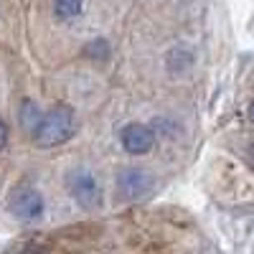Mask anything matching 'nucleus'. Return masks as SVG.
Here are the masks:
<instances>
[{"label": "nucleus", "instance_id": "20e7f679", "mask_svg": "<svg viewBox=\"0 0 254 254\" xmlns=\"http://www.w3.org/2000/svg\"><path fill=\"white\" fill-rule=\"evenodd\" d=\"M117 188L125 198H140L147 190L153 188V178L145 171H135V168H127L117 176Z\"/></svg>", "mask_w": 254, "mask_h": 254}, {"label": "nucleus", "instance_id": "9d476101", "mask_svg": "<svg viewBox=\"0 0 254 254\" xmlns=\"http://www.w3.org/2000/svg\"><path fill=\"white\" fill-rule=\"evenodd\" d=\"M252 153H254V147H252Z\"/></svg>", "mask_w": 254, "mask_h": 254}, {"label": "nucleus", "instance_id": "6e6552de", "mask_svg": "<svg viewBox=\"0 0 254 254\" xmlns=\"http://www.w3.org/2000/svg\"><path fill=\"white\" fill-rule=\"evenodd\" d=\"M5 142H8V127L3 125V120H0V150L5 147Z\"/></svg>", "mask_w": 254, "mask_h": 254}, {"label": "nucleus", "instance_id": "1a4fd4ad", "mask_svg": "<svg viewBox=\"0 0 254 254\" xmlns=\"http://www.w3.org/2000/svg\"><path fill=\"white\" fill-rule=\"evenodd\" d=\"M252 120H254V104H252Z\"/></svg>", "mask_w": 254, "mask_h": 254}, {"label": "nucleus", "instance_id": "f257e3e1", "mask_svg": "<svg viewBox=\"0 0 254 254\" xmlns=\"http://www.w3.org/2000/svg\"><path fill=\"white\" fill-rule=\"evenodd\" d=\"M71 135H74V112L66 104H56L49 115H44V122H41L33 140L41 147H54V145L66 142Z\"/></svg>", "mask_w": 254, "mask_h": 254}, {"label": "nucleus", "instance_id": "0eeeda50", "mask_svg": "<svg viewBox=\"0 0 254 254\" xmlns=\"http://www.w3.org/2000/svg\"><path fill=\"white\" fill-rule=\"evenodd\" d=\"M79 10H81V0H56V15L61 18L79 15Z\"/></svg>", "mask_w": 254, "mask_h": 254}, {"label": "nucleus", "instance_id": "7ed1b4c3", "mask_svg": "<svg viewBox=\"0 0 254 254\" xmlns=\"http://www.w3.org/2000/svg\"><path fill=\"white\" fill-rule=\"evenodd\" d=\"M66 188L74 196V201L84 208H97L99 206V186L87 171H74L66 176Z\"/></svg>", "mask_w": 254, "mask_h": 254}, {"label": "nucleus", "instance_id": "39448f33", "mask_svg": "<svg viewBox=\"0 0 254 254\" xmlns=\"http://www.w3.org/2000/svg\"><path fill=\"white\" fill-rule=\"evenodd\" d=\"M153 142H155V135H153L150 127H145V125L132 122V125H127L122 130V147L127 153H132V155L147 153L153 147Z\"/></svg>", "mask_w": 254, "mask_h": 254}, {"label": "nucleus", "instance_id": "f03ea898", "mask_svg": "<svg viewBox=\"0 0 254 254\" xmlns=\"http://www.w3.org/2000/svg\"><path fill=\"white\" fill-rule=\"evenodd\" d=\"M10 214L20 221H33L44 214V198L36 188H15L8 201Z\"/></svg>", "mask_w": 254, "mask_h": 254}, {"label": "nucleus", "instance_id": "423d86ee", "mask_svg": "<svg viewBox=\"0 0 254 254\" xmlns=\"http://www.w3.org/2000/svg\"><path fill=\"white\" fill-rule=\"evenodd\" d=\"M41 122H44V115H41V110L36 107V102L26 99L23 104H20V125H23V130L31 132V135H36Z\"/></svg>", "mask_w": 254, "mask_h": 254}]
</instances>
